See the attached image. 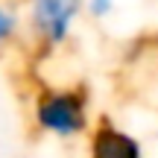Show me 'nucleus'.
I'll return each mask as SVG.
<instances>
[{
	"label": "nucleus",
	"mask_w": 158,
	"mask_h": 158,
	"mask_svg": "<svg viewBox=\"0 0 158 158\" xmlns=\"http://www.w3.org/2000/svg\"><path fill=\"white\" fill-rule=\"evenodd\" d=\"M32 126L53 141H76L91 129V97L85 88L50 85L32 100Z\"/></svg>",
	"instance_id": "nucleus-1"
},
{
	"label": "nucleus",
	"mask_w": 158,
	"mask_h": 158,
	"mask_svg": "<svg viewBox=\"0 0 158 158\" xmlns=\"http://www.w3.org/2000/svg\"><path fill=\"white\" fill-rule=\"evenodd\" d=\"M85 0H27V29L41 53H56L70 41Z\"/></svg>",
	"instance_id": "nucleus-2"
},
{
	"label": "nucleus",
	"mask_w": 158,
	"mask_h": 158,
	"mask_svg": "<svg viewBox=\"0 0 158 158\" xmlns=\"http://www.w3.org/2000/svg\"><path fill=\"white\" fill-rule=\"evenodd\" d=\"M120 9V0H85V12L94 21H108Z\"/></svg>",
	"instance_id": "nucleus-5"
},
{
	"label": "nucleus",
	"mask_w": 158,
	"mask_h": 158,
	"mask_svg": "<svg viewBox=\"0 0 158 158\" xmlns=\"http://www.w3.org/2000/svg\"><path fill=\"white\" fill-rule=\"evenodd\" d=\"M88 158H143V143L117 123H100L91 129Z\"/></svg>",
	"instance_id": "nucleus-3"
},
{
	"label": "nucleus",
	"mask_w": 158,
	"mask_h": 158,
	"mask_svg": "<svg viewBox=\"0 0 158 158\" xmlns=\"http://www.w3.org/2000/svg\"><path fill=\"white\" fill-rule=\"evenodd\" d=\"M18 29H21V18H18V12L12 9L9 3L0 0V50L9 47L12 41L18 38Z\"/></svg>",
	"instance_id": "nucleus-4"
}]
</instances>
